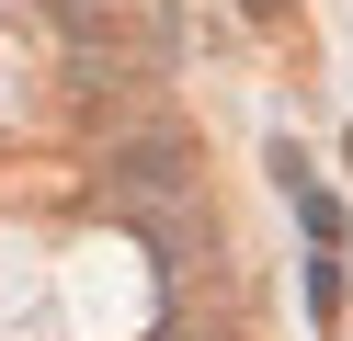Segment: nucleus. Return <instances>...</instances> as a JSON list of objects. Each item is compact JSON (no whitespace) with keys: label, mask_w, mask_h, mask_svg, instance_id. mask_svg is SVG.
<instances>
[{"label":"nucleus","mask_w":353,"mask_h":341,"mask_svg":"<svg viewBox=\"0 0 353 341\" xmlns=\"http://www.w3.org/2000/svg\"><path fill=\"white\" fill-rule=\"evenodd\" d=\"M103 194H114V216H171V205H205V194H194V136L171 125V114H137V125L103 148Z\"/></svg>","instance_id":"1"},{"label":"nucleus","mask_w":353,"mask_h":341,"mask_svg":"<svg viewBox=\"0 0 353 341\" xmlns=\"http://www.w3.org/2000/svg\"><path fill=\"white\" fill-rule=\"evenodd\" d=\"M307 318H319V330H342V262H330V250L307 262Z\"/></svg>","instance_id":"2"},{"label":"nucleus","mask_w":353,"mask_h":341,"mask_svg":"<svg viewBox=\"0 0 353 341\" xmlns=\"http://www.w3.org/2000/svg\"><path fill=\"white\" fill-rule=\"evenodd\" d=\"M251 12H285V0H251Z\"/></svg>","instance_id":"3"}]
</instances>
